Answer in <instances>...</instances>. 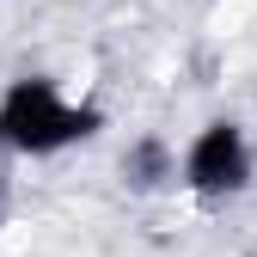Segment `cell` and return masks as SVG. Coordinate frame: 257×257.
Returning a JSON list of instances; mask_svg holds the SVG:
<instances>
[{"mask_svg":"<svg viewBox=\"0 0 257 257\" xmlns=\"http://www.w3.org/2000/svg\"><path fill=\"white\" fill-rule=\"evenodd\" d=\"M104 104L92 92L68 86L61 74L19 68L0 80V153L7 159H61L104 135Z\"/></svg>","mask_w":257,"mask_h":257,"instance_id":"1","label":"cell"},{"mask_svg":"<svg viewBox=\"0 0 257 257\" xmlns=\"http://www.w3.org/2000/svg\"><path fill=\"white\" fill-rule=\"evenodd\" d=\"M178 190L190 202H239L257 190V128L233 110L202 116L178 147Z\"/></svg>","mask_w":257,"mask_h":257,"instance_id":"2","label":"cell"},{"mask_svg":"<svg viewBox=\"0 0 257 257\" xmlns=\"http://www.w3.org/2000/svg\"><path fill=\"white\" fill-rule=\"evenodd\" d=\"M122 184L135 196H159V190H178V147L166 135H135L122 147Z\"/></svg>","mask_w":257,"mask_h":257,"instance_id":"3","label":"cell"}]
</instances>
